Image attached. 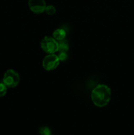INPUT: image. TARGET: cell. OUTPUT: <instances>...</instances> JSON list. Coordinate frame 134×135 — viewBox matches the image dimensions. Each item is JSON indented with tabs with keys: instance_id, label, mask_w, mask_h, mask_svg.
Returning <instances> with one entry per match:
<instances>
[{
	"instance_id": "277c9868",
	"label": "cell",
	"mask_w": 134,
	"mask_h": 135,
	"mask_svg": "<svg viewBox=\"0 0 134 135\" xmlns=\"http://www.w3.org/2000/svg\"><path fill=\"white\" fill-rule=\"evenodd\" d=\"M60 60L58 55L55 54H48L43 60V67L46 71H53L59 66Z\"/></svg>"
},
{
	"instance_id": "30bf717a",
	"label": "cell",
	"mask_w": 134,
	"mask_h": 135,
	"mask_svg": "<svg viewBox=\"0 0 134 135\" xmlns=\"http://www.w3.org/2000/svg\"><path fill=\"white\" fill-rule=\"evenodd\" d=\"M7 87L3 83H0V98L3 97L7 93Z\"/></svg>"
},
{
	"instance_id": "3957f363",
	"label": "cell",
	"mask_w": 134,
	"mask_h": 135,
	"mask_svg": "<svg viewBox=\"0 0 134 135\" xmlns=\"http://www.w3.org/2000/svg\"><path fill=\"white\" fill-rule=\"evenodd\" d=\"M3 83L7 88H14L20 83L19 74L13 69L7 70L3 75Z\"/></svg>"
},
{
	"instance_id": "8fae6325",
	"label": "cell",
	"mask_w": 134,
	"mask_h": 135,
	"mask_svg": "<svg viewBox=\"0 0 134 135\" xmlns=\"http://www.w3.org/2000/svg\"><path fill=\"white\" fill-rule=\"evenodd\" d=\"M58 57H59L60 61H64L66 60L67 58H68V55H67L66 53L60 52L59 55H58Z\"/></svg>"
},
{
	"instance_id": "7c38bea8",
	"label": "cell",
	"mask_w": 134,
	"mask_h": 135,
	"mask_svg": "<svg viewBox=\"0 0 134 135\" xmlns=\"http://www.w3.org/2000/svg\"><path fill=\"white\" fill-rule=\"evenodd\" d=\"M51 135H52V134H51Z\"/></svg>"
},
{
	"instance_id": "6da1fadb",
	"label": "cell",
	"mask_w": 134,
	"mask_h": 135,
	"mask_svg": "<svg viewBox=\"0 0 134 135\" xmlns=\"http://www.w3.org/2000/svg\"><path fill=\"white\" fill-rule=\"evenodd\" d=\"M91 100L97 107L102 108L109 104L111 98V90L105 84H99L92 90Z\"/></svg>"
},
{
	"instance_id": "9c48e42d",
	"label": "cell",
	"mask_w": 134,
	"mask_h": 135,
	"mask_svg": "<svg viewBox=\"0 0 134 135\" xmlns=\"http://www.w3.org/2000/svg\"><path fill=\"white\" fill-rule=\"evenodd\" d=\"M45 12L48 15H53L56 13V8L55 7V6H53L52 5H47V6H46Z\"/></svg>"
},
{
	"instance_id": "8992f818",
	"label": "cell",
	"mask_w": 134,
	"mask_h": 135,
	"mask_svg": "<svg viewBox=\"0 0 134 135\" xmlns=\"http://www.w3.org/2000/svg\"><path fill=\"white\" fill-rule=\"evenodd\" d=\"M66 33L65 30L63 28H58L55 30L53 33V37L55 38L56 40L60 41L63 40L66 37Z\"/></svg>"
},
{
	"instance_id": "ba28073f",
	"label": "cell",
	"mask_w": 134,
	"mask_h": 135,
	"mask_svg": "<svg viewBox=\"0 0 134 135\" xmlns=\"http://www.w3.org/2000/svg\"><path fill=\"white\" fill-rule=\"evenodd\" d=\"M39 133L40 135H51V130L47 126L41 127L39 129Z\"/></svg>"
},
{
	"instance_id": "5b68a950",
	"label": "cell",
	"mask_w": 134,
	"mask_h": 135,
	"mask_svg": "<svg viewBox=\"0 0 134 135\" xmlns=\"http://www.w3.org/2000/svg\"><path fill=\"white\" fill-rule=\"evenodd\" d=\"M28 6L33 13L41 14L45 12L46 3L45 0H28Z\"/></svg>"
},
{
	"instance_id": "52a82bcc",
	"label": "cell",
	"mask_w": 134,
	"mask_h": 135,
	"mask_svg": "<svg viewBox=\"0 0 134 135\" xmlns=\"http://www.w3.org/2000/svg\"><path fill=\"white\" fill-rule=\"evenodd\" d=\"M58 43H59V49H58V51H60V52H68V50H69V46H68L67 40H65L64 39L63 40L59 41Z\"/></svg>"
},
{
	"instance_id": "7a4b0ae2",
	"label": "cell",
	"mask_w": 134,
	"mask_h": 135,
	"mask_svg": "<svg viewBox=\"0 0 134 135\" xmlns=\"http://www.w3.org/2000/svg\"><path fill=\"white\" fill-rule=\"evenodd\" d=\"M41 47L46 54H53L58 51L59 43L53 37L45 36L41 42Z\"/></svg>"
}]
</instances>
